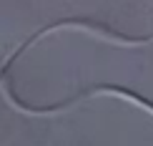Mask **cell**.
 <instances>
[{
  "label": "cell",
  "mask_w": 153,
  "mask_h": 146,
  "mask_svg": "<svg viewBox=\"0 0 153 146\" xmlns=\"http://www.w3.org/2000/svg\"><path fill=\"white\" fill-rule=\"evenodd\" d=\"M100 96L126 101V103L133 106V109L146 111V113H151V116H153V98L141 96L138 91L126 88V86H118V83H98V86L88 88V91H80V93H75V96H71L68 101H60V103H55V106H48V109H23V111L30 113V116H53V113H63L65 109L80 103V101H91V98H100Z\"/></svg>",
  "instance_id": "2"
},
{
  "label": "cell",
  "mask_w": 153,
  "mask_h": 146,
  "mask_svg": "<svg viewBox=\"0 0 153 146\" xmlns=\"http://www.w3.org/2000/svg\"><path fill=\"white\" fill-rule=\"evenodd\" d=\"M80 30V33H91L95 38H100V40H105V43H111V46H120V48H141V46H148V43H153V35H143V38H131V35H123V33H118V30H111V28H105V25H100V23H93V20H88V18H68V20H60V23H53V25H45L43 30H38V33H33L28 38L25 43H20L18 46L15 53H10V58L0 66V81L5 78V73H8V68L15 63L20 55L28 50L30 46H33L35 40H40L43 35H50V33H60V30Z\"/></svg>",
  "instance_id": "1"
}]
</instances>
